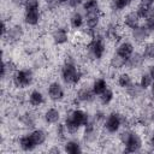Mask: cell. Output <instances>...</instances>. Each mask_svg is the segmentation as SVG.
Returning <instances> with one entry per match:
<instances>
[{
	"label": "cell",
	"mask_w": 154,
	"mask_h": 154,
	"mask_svg": "<svg viewBox=\"0 0 154 154\" xmlns=\"http://www.w3.org/2000/svg\"><path fill=\"white\" fill-rule=\"evenodd\" d=\"M130 4H131L130 0H113V7L117 11H122V10L126 8Z\"/></svg>",
	"instance_id": "cell-35"
},
{
	"label": "cell",
	"mask_w": 154,
	"mask_h": 154,
	"mask_svg": "<svg viewBox=\"0 0 154 154\" xmlns=\"http://www.w3.org/2000/svg\"><path fill=\"white\" fill-rule=\"evenodd\" d=\"M64 125H65V128H66V130H67L69 134H77V132L79 131V129H81V126H79L77 123H75L73 119H72L69 114H66Z\"/></svg>",
	"instance_id": "cell-26"
},
{
	"label": "cell",
	"mask_w": 154,
	"mask_h": 154,
	"mask_svg": "<svg viewBox=\"0 0 154 154\" xmlns=\"http://www.w3.org/2000/svg\"><path fill=\"white\" fill-rule=\"evenodd\" d=\"M84 20H85V18L83 17V14L81 13V12H77V11H75L71 16H70V25H71V28L72 29H79V28H82L83 25H84Z\"/></svg>",
	"instance_id": "cell-21"
},
{
	"label": "cell",
	"mask_w": 154,
	"mask_h": 154,
	"mask_svg": "<svg viewBox=\"0 0 154 154\" xmlns=\"http://www.w3.org/2000/svg\"><path fill=\"white\" fill-rule=\"evenodd\" d=\"M29 103L32 106V107H38V106H41L43 102H45V97H43V94L40 91V90H37V89H35V90H32L30 94H29Z\"/></svg>",
	"instance_id": "cell-18"
},
{
	"label": "cell",
	"mask_w": 154,
	"mask_h": 154,
	"mask_svg": "<svg viewBox=\"0 0 154 154\" xmlns=\"http://www.w3.org/2000/svg\"><path fill=\"white\" fill-rule=\"evenodd\" d=\"M109 65L111 67L116 69V70H119V69H123L124 66H126V60L122 57H119L118 54H114L112 58H111V61H109Z\"/></svg>",
	"instance_id": "cell-30"
},
{
	"label": "cell",
	"mask_w": 154,
	"mask_h": 154,
	"mask_svg": "<svg viewBox=\"0 0 154 154\" xmlns=\"http://www.w3.org/2000/svg\"><path fill=\"white\" fill-rule=\"evenodd\" d=\"M49 152H51V153H59V152H60V149L55 147V148H52V149H49Z\"/></svg>",
	"instance_id": "cell-43"
},
{
	"label": "cell",
	"mask_w": 154,
	"mask_h": 154,
	"mask_svg": "<svg viewBox=\"0 0 154 154\" xmlns=\"http://www.w3.org/2000/svg\"><path fill=\"white\" fill-rule=\"evenodd\" d=\"M124 24H125V26H128L129 29L132 30L141 25V18L138 17L137 12H135V11L129 12L124 16Z\"/></svg>",
	"instance_id": "cell-11"
},
{
	"label": "cell",
	"mask_w": 154,
	"mask_h": 154,
	"mask_svg": "<svg viewBox=\"0 0 154 154\" xmlns=\"http://www.w3.org/2000/svg\"><path fill=\"white\" fill-rule=\"evenodd\" d=\"M148 73H149V76H150V77L153 78V81H154V64L149 66V70H148Z\"/></svg>",
	"instance_id": "cell-40"
},
{
	"label": "cell",
	"mask_w": 154,
	"mask_h": 154,
	"mask_svg": "<svg viewBox=\"0 0 154 154\" xmlns=\"http://www.w3.org/2000/svg\"><path fill=\"white\" fill-rule=\"evenodd\" d=\"M138 84L141 85V88H142L143 90H147V89H149V88L152 87V84H153V78L149 76V73H143V75L141 76V78H140Z\"/></svg>",
	"instance_id": "cell-31"
},
{
	"label": "cell",
	"mask_w": 154,
	"mask_h": 154,
	"mask_svg": "<svg viewBox=\"0 0 154 154\" xmlns=\"http://www.w3.org/2000/svg\"><path fill=\"white\" fill-rule=\"evenodd\" d=\"M30 135H31V137L35 141V143H36L37 147L42 146L46 142V140H47V134L42 129H35V130H32L30 132Z\"/></svg>",
	"instance_id": "cell-25"
},
{
	"label": "cell",
	"mask_w": 154,
	"mask_h": 154,
	"mask_svg": "<svg viewBox=\"0 0 154 154\" xmlns=\"http://www.w3.org/2000/svg\"><path fill=\"white\" fill-rule=\"evenodd\" d=\"M99 99H100V102H101L103 106H107V105H109V103L113 101V99H114V93H113L112 89L107 88L101 95H99Z\"/></svg>",
	"instance_id": "cell-28"
},
{
	"label": "cell",
	"mask_w": 154,
	"mask_h": 154,
	"mask_svg": "<svg viewBox=\"0 0 154 154\" xmlns=\"http://www.w3.org/2000/svg\"><path fill=\"white\" fill-rule=\"evenodd\" d=\"M122 124H123V117L118 112H111L103 122V128L108 134H116L119 131Z\"/></svg>",
	"instance_id": "cell-5"
},
{
	"label": "cell",
	"mask_w": 154,
	"mask_h": 154,
	"mask_svg": "<svg viewBox=\"0 0 154 154\" xmlns=\"http://www.w3.org/2000/svg\"><path fill=\"white\" fill-rule=\"evenodd\" d=\"M61 79L64 81V83L70 84V85H76L81 82L83 73L82 71L76 66L75 61L72 60H66L64 63V65L61 66Z\"/></svg>",
	"instance_id": "cell-1"
},
{
	"label": "cell",
	"mask_w": 154,
	"mask_h": 154,
	"mask_svg": "<svg viewBox=\"0 0 154 154\" xmlns=\"http://www.w3.org/2000/svg\"><path fill=\"white\" fill-rule=\"evenodd\" d=\"M8 29H10V26L7 28L5 19H2V20H1V35H2V37H5V36H6V34H7Z\"/></svg>",
	"instance_id": "cell-38"
},
{
	"label": "cell",
	"mask_w": 154,
	"mask_h": 154,
	"mask_svg": "<svg viewBox=\"0 0 154 154\" xmlns=\"http://www.w3.org/2000/svg\"><path fill=\"white\" fill-rule=\"evenodd\" d=\"M135 53V48H134V45L131 42H122L118 47H117V51H116V54H118L119 57L124 58L125 60H128L132 54Z\"/></svg>",
	"instance_id": "cell-10"
},
{
	"label": "cell",
	"mask_w": 154,
	"mask_h": 154,
	"mask_svg": "<svg viewBox=\"0 0 154 154\" xmlns=\"http://www.w3.org/2000/svg\"><path fill=\"white\" fill-rule=\"evenodd\" d=\"M143 55H144V58H147V59L154 60V42H149V43H147V45L144 46Z\"/></svg>",
	"instance_id": "cell-33"
},
{
	"label": "cell",
	"mask_w": 154,
	"mask_h": 154,
	"mask_svg": "<svg viewBox=\"0 0 154 154\" xmlns=\"http://www.w3.org/2000/svg\"><path fill=\"white\" fill-rule=\"evenodd\" d=\"M47 93H48V96L52 101H61L64 97H65V91H64V88L61 87L60 83L58 82H52L49 83L48 88H47Z\"/></svg>",
	"instance_id": "cell-6"
},
{
	"label": "cell",
	"mask_w": 154,
	"mask_h": 154,
	"mask_svg": "<svg viewBox=\"0 0 154 154\" xmlns=\"http://www.w3.org/2000/svg\"><path fill=\"white\" fill-rule=\"evenodd\" d=\"M136 12H137L138 17H140L141 19H143V20H144L147 17H149L150 14H153V13H154V8H153L152 4L141 2V5H138V7H137Z\"/></svg>",
	"instance_id": "cell-20"
},
{
	"label": "cell",
	"mask_w": 154,
	"mask_h": 154,
	"mask_svg": "<svg viewBox=\"0 0 154 154\" xmlns=\"http://www.w3.org/2000/svg\"><path fill=\"white\" fill-rule=\"evenodd\" d=\"M45 120L48 124H57L60 120V111L52 107L45 112Z\"/></svg>",
	"instance_id": "cell-19"
},
{
	"label": "cell",
	"mask_w": 154,
	"mask_h": 154,
	"mask_svg": "<svg viewBox=\"0 0 154 154\" xmlns=\"http://www.w3.org/2000/svg\"><path fill=\"white\" fill-rule=\"evenodd\" d=\"M18 144H19L20 149L24 150V152H31V150H34L37 147L30 134H26V135L22 136L19 138V141H18Z\"/></svg>",
	"instance_id": "cell-12"
},
{
	"label": "cell",
	"mask_w": 154,
	"mask_h": 154,
	"mask_svg": "<svg viewBox=\"0 0 154 154\" xmlns=\"http://www.w3.org/2000/svg\"><path fill=\"white\" fill-rule=\"evenodd\" d=\"M25 1H26V0H11V2H12V4H14L16 6H22V5L24 6Z\"/></svg>",
	"instance_id": "cell-39"
},
{
	"label": "cell",
	"mask_w": 154,
	"mask_h": 154,
	"mask_svg": "<svg viewBox=\"0 0 154 154\" xmlns=\"http://www.w3.org/2000/svg\"><path fill=\"white\" fill-rule=\"evenodd\" d=\"M144 61V55L140 53H134L128 60H126V66L129 69H137L140 67Z\"/></svg>",
	"instance_id": "cell-22"
},
{
	"label": "cell",
	"mask_w": 154,
	"mask_h": 154,
	"mask_svg": "<svg viewBox=\"0 0 154 154\" xmlns=\"http://www.w3.org/2000/svg\"><path fill=\"white\" fill-rule=\"evenodd\" d=\"M88 51H89V54L96 59V60H100L105 52H106V45H105V41L101 38V37H91L88 42Z\"/></svg>",
	"instance_id": "cell-4"
},
{
	"label": "cell",
	"mask_w": 154,
	"mask_h": 154,
	"mask_svg": "<svg viewBox=\"0 0 154 154\" xmlns=\"http://www.w3.org/2000/svg\"><path fill=\"white\" fill-rule=\"evenodd\" d=\"M82 6H83V10H84L85 13H90V12H97V11H100L99 1H97V0H85V1H83Z\"/></svg>",
	"instance_id": "cell-27"
},
{
	"label": "cell",
	"mask_w": 154,
	"mask_h": 154,
	"mask_svg": "<svg viewBox=\"0 0 154 154\" xmlns=\"http://www.w3.org/2000/svg\"><path fill=\"white\" fill-rule=\"evenodd\" d=\"M149 146L154 149V131L150 134V137H149Z\"/></svg>",
	"instance_id": "cell-41"
},
{
	"label": "cell",
	"mask_w": 154,
	"mask_h": 154,
	"mask_svg": "<svg viewBox=\"0 0 154 154\" xmlns=\"http://www.w3.org/2000/svg\"><path fill=\"white\" fill-rule=\"evenodd\" d=\"M150 89H152V94H153V96H154V81H153V84H152Z\"/></svg>",
	"instance_id": "cell-45"
},
{
	"label": "cell",
	"mask_w": 154,
	"mask_h": 154,
	"mask_svg": "<svg viewBox=\"0 0 154 154\" xmlns=\"http://www.w3.org/2000/svg\"><path fill=\"white\" fill-rule=\"evenodd\" d=\"M143 25L146 26V29H147L150 34H152V32H154V13H153V14H150L149 17H147V18L144 19Z\"/></svg>",
	"instance_id": "cell-36"
},
{
	"label": "cell",
	"mask_w": 154,
	"mask_h": 154,
	"mask_svg": "<svg viewBox=\"0 0 154 154\" xmlns=\"http://www.w3.org/2000/svg\"><path fill=\"white\" fill-rule=\"evenodd\" d=\"M153 116H154V112H153Z\"/></svg>",
	"instance_id": "cell-47"
},
{
	"label": "cell",
	"mask_w": 154,
	"mask_h": 154,
	"mask_svg": "<svg viewBox=\"0 0 154 154\" xmlns=\"http://www.w3.org/2000/svg\"><path fill=\"white\" fill-rule=\"evenodd\" d=\"M77 100L81 102H89L94 99V96H96L93 91L91 88H87V87H82L77 90Z\"/></svg>",
	"instance_id": "cell-15"
},
{
	"label": "cell",
	"mask_w": 154,
	"mask_h": 154,
	"mask_svg": "<svg viewBox=\"0 0 154 154\" xmlns=\"http://www.w3.org/2000/svg\"><path fill=\"white\" fill-rule=\"evenodd\" d=\"M22 36H23V29H22V26L20 25H13V26H11L8 29V31H7V34H6L5 37H7L10 42H16V41L20 40Z\"/></svg>",
	"instance_id": "cell-16"
},
{
	"label": "cell",
	"mask_w": 154,
	"mask_h": 154,
	"mask_svg": "<svg viewBox=\"0 0 154 154\" xmlns=\"http://www.w3.org/2000/svg\"><path fill=\"white\" fill-rule=\"evenodd\" d=\"M67 114H69V116L73 119V122L77 123L81 128L88 125V123L90 122V120H89V116H88V113H87L85 111H83V109H79V108L72 109V111H70Z\"/></svg>",
	"instance_id": "cell-7"
},
{
	"label": "cell",
	"mask_w": 154,
	"mask_h": 154,
	"mask_svg": "<svg viewBox=\"0 0 154 154\" xmlns=\"http://www.w3.org/2000/svg\"><path fill=\"white\" fill-rule=\"evenodd\" d=\"M84 128H85V130H84V140L87 142H94L96 140V136H97L95 123L89 122L88 125H85Z\"/></svg>",
	"instance_id": "cell-23"
},
{
	"label": "cell",
	"mask_w": 154,
	"mask_h": 154,
	"mask_svg": "<svg viewBox=\"0 0 154 154\" xmlns=\"http://www.w3.org/2000/svg\"><path fill=\"white\" fill-rule=\"evenodd\" d=\"M31 10H40V1L38 0H26L24 4V11Z\"/></svg>",
	"instance_id": "cell-34"
},
{
	"label": "cell",
	"mask_w": 154,
	"mask_h": 154,
	"mask_svg": "<svg viewBox=\"0 0 154 154\" xmlns=\"http://www.w3.org/2000/svg\"><path fill=\"white\" fill-rule=\"evenodd\" d=\"M119 140L124 146V152L126 153H136L142 147V140L140 135L132 130H124L120 132Z\"/></svg>",
	"instance_id": "cell-2"
},
{
	"label": "cell",
	"mask_w": 154,
	"mask_h": 154,
	"mask_svg": "<svg viewBox=\"0 0 154 154\" xmlns=\"http://www.w3.org/2000/svg\"><path fill=\"white\" fill-rule=\"evenodd\" d=\"M130 1H131V2H132V1H135V0H130Z\"/></svg>",
	"instance_id": "cell-46"
},
{
	"label": "cell",
	"mask_w": 154,
	"mask_h": 154,
	"mask_svg": "<svg viewBox=\"0 0 154 154\" xmlns=\"http://www.w3.org/2000/svg\"><path fill=\"white\" fill-rule=\"evenodd\" d=\"M67 6L70 7V8H77L79 5H82L83 4V1L82 0H67Z\"/></svg>",
	"instance_id": "cell-37"
},
{
	"label": "cell",
	"mask_w": 154,
	"mask_h": 154,
	"mask_svg": "<svg viewBox=\"0 0 154 154\" xmlns=\"http://www.w3.org/2000/svg\"><path fill=\"white\" fill-rule=\"evenodd\" d=\"M64 150L69 154H79L83 152L82 149V146L78 141L76 140H70V141H66L65 144H64Z\"/></svg>",
	"instance_id": "cell-17"
},
{
	"label": "cell",
	"mask_w": 154,
	"mask_h": 154,
	"mask_svg": "<svg viewBox=\"0 0 154 154\" xmlns=\"http://www.w3.org/2000/svg\"><path fill=\"white\" fill-rule=\"evenodd\" d=\"M53 2H55V4H66L67 0H53Z\"/></svg>",
	"instance_id": "cell-42"
},
{
	"label": "cell",
	"mask_w": 154,
	"mask_h": 154,
	"mask_svg": "<svg viewBox=\"0 0 154 154\" xmlns=\"http://www.w3.org/2000/svg\"><path fill=\"white\" fill-rule=\"evenodd\" d=\"M107 88H108V85H107V82L105 78H96L91 84V89L96 96L101 95Z\"/></svg>",
	"instance_id": "cell-24"
},
{
	"label": "cell",
	"mask_w": 154,
	"mask_h": 154,
	"mask_svg": "<svg viewBox=\"0 0 154 154\" xmlns=\"http://www.w3.org/2000/svg\"><path fill=\"white\" fill-rule=\"evenodd\" d=\"M85 20H84V24H85V28H88V30L93 31L95 30L99 24H100V19H101V12L97 11V12H90V13H85Z\"/></svg>",
	"instance_id": "cell-8"
},
{
	"label": "cell",
	"mask_w": 154,
	"mask_h": 154,
	"mask_svg": "<svg viewBox=\"0 0 154 154\" xmlns=\"http://www.w3.org/2000/svg\"><path fill=\"white\" fill-rule=\"evenodd\" d=\"M41 13L40 10H31V11H24V22L28 25L35 26L40 23Z\"/></svg>",
	"instance_id": "cell-13"
},
{
	"label": "cell",
	"mask_w": 154,
	"mask_h": 154,
	"mask_svg": "<svg viewBox=\"0 0 154 154\" xmlns=\"http://www.w3.org/2000/svg\"><path fill=\"white\" fill-rule=\"evenodd\" d=\"M52 38H53V42L58 46H61V45H65L67 41H69V31L65 29V28H61V26H58L53 30L52 32Z\"/></svg>",
	"instance_id": "cell-9"
},
{
	"label": "cell",
	"mask_w": 154,
	"mask_h": 154,
	"mask_svg": "<svg viewBox=\"0 0 154 154\" xmlns=\"http://www.w3.org/2000/svg\"><path fill=\"white\" fill-rule=\"evenodd\" d=\"M154 0H141V2H146V4H153Z\"/></svg>",
	"instance_id": "cell-44"
},
{
	"label": "cell",
	"mask_w": 154,
	"mask_h": 154,
	"mask_svg": "<svg viewBox=\"0 0 154 154\" xmlns=\"http://www.w3.org/2000/svg\"><path fill=\"white\" fill-rule=\"evenodd\" d=\"M149 35H150V32L146 29L144 25H140V26L132 29V38H134L136 42H138V43L144 42V41L148 38Z\"/></svg>",
	"instance_id": "cell-14"
},
{
	"label": "cell",
	"mask_w": 154,
	"mask_h": 154,
	"mask_svg": "<svg viewBox=\"0 0 154 154\" xmlns=\"http://www.w3.org/2000/svg\"><path fill=\"white\" fill-rule=\"evenodd\" d=\"M117 83L120 88L123 89H126L129 88L131 84H132V79H131V76L129 73H120L118 76V79H117Z\"/></svg>",
	"instance_id": "cell-29"
},
{
	"label": "cell",
	"mask_w": 154,
	"mask_h": 154,
	"mask_svg": "<svg viewBox=\"0 0 154 154\" xmlns=\"http://www.w3.org/2000/svg\"><path fill=\"white\" fill-rule=\"evenodd\" d=\"M20 122L26 128H34V125H35V117L31 113H25L20 118Z\"/></svg>",
	"instance_id": "cell-32"
},
{
	"label": "cell",
	"mask_w": 154,
	"mask_h": 154,
	"mask_svg": "<svg viewBox=\"0 0 154 154\" xmlns=\"http://www.w3.org/2000/svg\"><path fill=\"white\" fill-rule=\"evenodd\" d=\"M34 81V75L32 71L29 69H20L14 71L13 76H12V82L14 84V87L23 89L29 87Z\"/></svg>",
	"instance_id": "cell-3"
}]
</instances>
